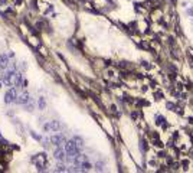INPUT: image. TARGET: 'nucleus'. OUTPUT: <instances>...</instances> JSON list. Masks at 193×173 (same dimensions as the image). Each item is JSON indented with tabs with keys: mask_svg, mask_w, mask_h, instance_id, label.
<instances>
[{
	"mask_svg": "<svg viewBox=\"0 0 193 173\" xmlns=\"http://www.w3.org/2000/svg\"><path fill=\"white\" fill-rule=\"evenodd\" d=\"M187 15H189L190 17H193V7H189V9H187Z\"/></svg>",
	"mask_w": 193,
	"mask_h": 173,
	"instance_id": "12",
	"label": "nucleus"
},
{
	"mask_svg": "<svg viewBox=\"0 0 193 173\" xmlns=\"http://www.w3.org/2000/svg\"><path fill=\"white\" fill-rule=\"evenodd\" d=\"M33 162H35V165L38 166L39 170H43V167L46 166V156L43 153H39V154H36L33 157Z\"/></svg>",
	"mask_w": 193,
	"mask_h": 173,
	"instance_id": "2",
	"label": "nucleus"
},
{
	"mask_svg": "<svg viewBox=\"0 0 193 173\" xmlns=\"http://www.w3.org/2000/svg\"><path fill=\"white\" fill-rule=\"evenodd\" d=\"M32 137H33V139H36V140H42V139H41V136L35 134V133H32Z\"/></svg>",
	"mask_w": 193,
	"mask_h": 173,
	"instance_id": "13",
	"label": "nucleus"
},
{
	"mask_svg": "<svg viewBox=\"0 0 193 173\" xmlns=\"http://www.w3.org/2000/svg\"><path fill=\"white\" fill-rule=\"evenodd\" d=\"M0 88H2V81H0Z\"/></svg>",
	"mask_w": 193,
	"mask_h": 173,
	"instance_id": "16",
	"label": "nucleus"
},
{
	"mask_svg": "<svg viewBox=\"0 0 193 173\" xmlns=\"http://www.w3.org/2000/svg\"><path fill=\"white\" fill-rule=\"evenodd\" d=\"M55 170H56V172H66V167H65L63 165H58Z\"/></svg>",
	"mask_w": 193,
	"mask_h": 173,
	"instance_id": "11",
	"label": "nucleus"
},
{
	"mask_svg": "<svg viewBox=\"0 0 193 173\" xmlns=\"http://www.w3.org/2000/svg\"><path fill=\"white\" fill-rule=\"evenodd\" d=\"M54 157L58 162H65L66 160V152H65V149H62L61 146H58V149L54 152Z\"/></svg>",
	"mask_w": 193,
	"mask_h": 173,
	"instance_id": "3",
	"label": "nucleus"
},
{
	"mask_svg": "<svg viewBox=\"0 0 193 173\" xmlns=\"http://www.w3.org/2000/svg\"><path fill=\"white\" fill-rule=\"evenodd\" d=\"M72 140H74V143L76 144V147H78V149H81L82 146H84V141H82V139H81V137H78V136H75V137H74Z\"/></svg>",
	"mask_w": 193,
	"mask_h": 173,
	"instance_id": "8",
	"label": "nucleus"
},
{
	"mask_svg": "<svg viewBox=\"0 0 193 173\" xmlns=\"http://www.w3.org/2000/svg\"><path fill=\"white\" fill-rule=\"evenodd\" d=\"M49 141L54 144V146H56V147H58V146H61V144L65 143V139H63V136H62V134H54V136H52V137L49 139Z\"/></svg>",
	"mask_w": 193,
	"mask_h": 173,
	"instance_id": "6",
	"label": "nucleus"
},
{
	"mask_svg": "<svg viewBox=\"0 0 193 173\" xmlns=\"http://www.w3.org/2000/svg\"><path fill=\"white\" fill-rule=\"evenodd\" d=\"M59 128H61L59 121H48L46 124L43 126V130L46 131V133H49V131H58Z\"/></svg>",
	"mask_w": 193,
	"mask_h": 173,
	"instance_id": "4",
	"label": "nucleus"
},
{
	"mask_svg": "<svg viewBox=\"0 0 193 173\" xmlns=\"http://www.w3.org/2000/svg\"><path fill=\"white\" fill-rule=\"evenodd\" d=\"M29 101H30L29 94L25 91V93H22L20 95H17V97H16V101H15V102H16V104H19V106H25V104H28Z\"/></svg>",
	"mask_w": 193,
	"mask_h": 173,
	"instance_id": "5",
	"label": "nucleus"
},
{
	"mask_svg": "<svg viewBox=\"0 0 193 173\" xmlns=\"http://www.w3.org/2000/svg\"><path fill=\"white\" fill-rule=\"evenodd\" d=\"M0 139H2V131H0Z\"/></svg>",
	"mask_w": 193,
	"mask_h": 173,
	"instance_id": "15",
	"label": "nucleus"
},
{
	"mask_svg": "<svg viewBox=\"0 0 193 173\" xmlns=\"http://www.w3.org/2000/svg\"><path fill=\"white\" fill-rule=\"evenodd\" d=\"M140 150H141V152H146V150H147L146 140H141V141H140Z\"/></svg>",
	"mask_w": 193,
	"mask_h": 173,
	"instance_id": "10",
	"label": "nucleus"
},
{
	"mask_svg": "<svg viewBox=\"0 0 193 173\" xmlns=\"http://www.w3.org/2000/svg\"><path fill=\"white\" fill-rule=\"evenodd\" d=\"M9 56L6 54H2L0 55V71H4V69H7L9 68Z\"/></svg>",
	"mask_w": 193,
	"mask_h": 173,
	"instance_id": "7",
	"label": "nucleus"
},
{
	"mask_svg": "<svg viewBox=\"0 0 193 173\" xmlns=\"http://www.w3.org/2000/svg\"><path fill=\"white\" fill-rule=\"evenodd\" d=\"M16 97H17V93H16V88H9L4 94V102L6 104H12V102L16 101Z\"/></svg>",
	"mask_w": 193,
	"mask_h": 173,
	"instance_id": "1",
	"label": "nucleus"
},
{
	"mask_svg": "<svg viewBox=\"0 0 193 173\" xmlns=\"http://www.w3.org/2000/svg\"><path fill=\"white\" fill-rule=\"evenodd\" d=\"M38 106H39V110H45V106H46V104H45V98H43V97L39 98Z\"/></svg>",
	"mask_w": 193,
	"mask_h": 173,
	"instance_id": "9",
	"label": "nucleus"
},
{
	"mask_svg": "<svg viewBox=\"0 0 193 173\" xmlns=\"http://www.w3.org/2000/svg\"><path fill=\"white\" fill-rule=\"evenodd\" d=\"M167 108H173V104H172V102H167Z\"/></svg>",
	"mask_w": 193,
	"mask_h": 173,
	"instance_id": "14",
	"label": "nucleus"
}]
</instances>
